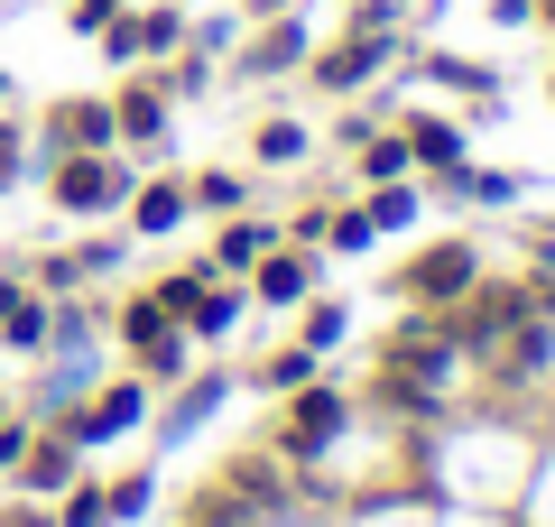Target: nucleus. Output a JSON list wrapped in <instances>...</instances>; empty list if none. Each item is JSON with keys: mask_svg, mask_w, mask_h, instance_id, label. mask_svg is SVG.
<instances>
[{"mask_svg": "<svg viewBox=\"0 0 555 527\" xmlns=\"http://www.w3.org/2000/svg\"><path fill=\"white\" fill-rule=\"evenodd\" d=\"M259 259H269V232H259V222H222L214 269H259Z\"/></svg>", "mask_w": 555, "mask_h": 527, "instance_id": "obj_15", "label": "nucleus"}, {"mask_svg": "<svg viewBox=\"0 0 555 527\" xmlns=\"http://www.w3.org/2000/svg\"><path fill=\"white\" fill-rule=\"evenodd\" d=\"M149 490H158V481H149V472H130V481L102 490V500H112V518H139V509H149Z\"/></svg>", "mask_w": 555, "mask_h": 527, "instance_id": "obj_25", "label": "nucleus"}, {"mask_svg": "<svg viewBox=\"0 0 555 527\" xmlns=\"http://www.w3.org/2000/svg\"><path fill=\"white\" fill-rule=\"evenodd\" d=\"M379 56H389V28H352L343 47L315 56V83H324V93H361V83L379 75Z\"/></svg>", "mask_w": 555, "mask_h": 527, "instance_id": "obj_5", "label": "nucleus"}, {"mask_svg": "<svg viewBox=\"0 0 555 527\" xmlns=\"http://www.w3.org/2000/svg\"><path fill=\"white\" fill-rule=\"evenodd\" d=\"M306 380H315V351H306V343H287V351L259 361V389H306Z\"/></svg>", "mask_w": 555, "mask_h": 527, "instance_id": "obj_17", "label": "nucleus"}, {"mask_svg": "<svg viewBox=\"0 0 555 527\" xmlns=\"http://www.w3.org/2000/svg\"><path fill=\"white\" fill-rule=\"evenodd\" d=\"M232 314H241V296L204 287V296H195V314H185V333H232Z\"/></svg>", "mask_w": 555, "mask_h": 527, "instance_id": "obj_21", "label": "nucleus"}, {"mask_svg": "<svg viewBox=\"0 0 555 527\" xmlns=\"http://www.w3.org/2000/svg\"><path fill=\"white\" fill-rule=\"evenodd\" d=\"M343 416H352V408H343V389L306 380V389L287 398V416H278V453H287V463H315V453L343 435Z\"/></svg>", "mask_w": 555, "mask_h": 527, "instance_id": "obj_1", "label": "nucleus"}, {"mask_svg": "<svg viewBox=\"0 0 555 527\" xmlns=\"http://www.w3.org/2000/svg\"><path fill=\"white\" fill-rule=\"evenodd\" d=\"M214 398H222V380H204V389H185V398H177V416H167L158 435H185V426H204V416H214Z\"/></svg>", "mask_w": 555, "mask_h": 527, "instance_id": "obj_23", "label": "nucleus"}, {"mask_svg": "<svg viewBox=\"0 0 555 527\" xmlns=\"http://www.w3.org/2000/svg\"><path fill=\"white\" fill-rule=\"evenodd\" d=\"M112 120H120V139H158L167 130V93L158 83H130V93L112 102Z\"/></svg>", "mask_w": 555, "mask_h": 527, "instance_id": "obj_12", "label": "nucleus"}, {"mask_svg": "<svg viewBox=\"0 0 555 527\" xmlns=\"http://www.w3.org/2000/svg\"><path fill=\"white\" fill-rule=\"evenodd\" d=\"M0 333H10L20 351H38V343H47V306L20 287V278H0Z\"/></svg>", "mask_w": 555, "mask_h": 527, "instance_id": "obj_11", "label": "nucleus"}, {"mask_svg": "<svg viewBox=\"0 0 555 527\" xmlns=\"http://www.w3.org/2000/svg\"><path fill=\"white\" fill-rule=\"evenodd\" d=\"M0 527H56V518H47V509H10Z\"/></svg>", "mask_w": 555, "mask_h": 527, "instance_id": "obj_29", "label": "nucleus"}, {"mask_svg": "<svg viewBox=\"0 0 555 527\" xmlns=\"http://www.w3.org/2000/svg\"><path fill=\"white\" fill-rule=\"evenodd\" d=\"M250 287H259V306H306V287H315V259H297V250H269Z\"/></svg>", "mask_w": 555, "mask_h": 527, "instance_id": "obj_9", "label": "nucleus"}, {"mask_svg": "<svg viewBox=\"0 0 555 527\" xmlns=\"http://www.w3.org/2000/svg\"><path fill=\"white\" fill-rule=\"evenodd\" d=\"M324 343H343V306H315V314H306V351H324Z\"/></svg>", "mask_w": 555, "mask_h": 527, "instance_id": "obj_26", "label": "nucleus"}, {"mask_svg": "<svg viewBox=\"0 0 555 527\" xmlns=\"http://www.w3.org/2000/svg\"><path fill=\"white\" fill-rule=\"evenodd\" d=\"M185 214H195V204H185V185H167V176L130 195V232H149V241H158V232H177Z\"/></svg>", "mask_w": 555, "mask_h": 527, "instance_id": "obj_10", "label": "nucleus"}, {"mask_svg": "<svg viewBox=\"0 0 555 527\" xmlns=\"http://www.w3.org/2000/svg\"><path fill=\"white\" fill-rule=\"evenodd\" d=\"M185 204H204V214H232V204H250V185H241L232 167H214V176H195V185H185Z\"/></svg>", "mask_w": 555, "mask_h": 527, "instance_id": "obj_18", "label": "nucleus"}, {"mask_svg": "<svg viewBox=\"0 0 555 527\" xmlns=\"http://www.w3.org/2000/svg\"><path fill=\"white\" fill-rule=\"evenodd\" d=\"M259 157H269V167H297V157H306V130H297V120H269V130H259Z\"/></svg>", "mask_w": 555, "mask_h": 527, "instance_id": "obj_22", "label": "nucleus"}, {"mask_svg": "<svg viewBox=\"0 0 555 527\" xmlns=\"http://www.w3.org/2000/svg\"><path fill=\"white\" fill-rule=\"evenodd\" d=\"M47 130H56L65 149H112L120 120H112V102H56V112H47Z\"/></svg>", "mask_w": 555, "mask_h": 527, "instance_id": "obj_7", "label": "nucleus"}, {"mask_svg": "<svg viewBox=\"0 0 555 527\" xmlns=\"http://www.w3.org/2000/svg\"><path fill=\"white\" fill-rule=\"evenodd\" d=\"M56 500H65V509H56V527H112V500H102L93 481H65Z\"/></svg>", "mask_w": 555, "mask_h": 527, "instance_id": "obj_16", "label": "nucleus"}, {"mask_svg": "<svg viewBox=\"0 0 555 527\" xmlns=\"http://www.w3.org/2000/svg\"><path fill=\"white\" fill-rule=\"evenodd\" d=\"M139 408H149V389H139V380H120V389H102L65 435H75V445H112V435H130V426H139Z\"/></svg>", "mask_w": 555, "mask_h": 527, "instance_id": "obj_6", "label": "nucleus"}, {"mask_svg": "<svg viewBox=\"0 0 555 527\" xmlns=\"http://www.w3.org/2000/svg\"><path fill=\"white\" fill-rule=\"evenodd\" d=\"M297 56H306V28H269V38H259L250 56H241V75H287Z\"/></svg>", "mask_w": 555, "mask_h": 527, "instance_id": "obj_14", "label": "nucleus"}, {"mask_svg": "<svg viewBox=\"0 0 555 527\" xmlns=\"http://www.w3.org/2000/svg\"><path fill=\"white\" fill-rule=\"evenodd\" d=\"M120 195H130V176H120L102 149H65V167H56V204L65 214H102V204H120Z\"/></svg>", "mask_w": 555, "mask_h": 527, "instance_id": "obj_3", "label": "nucleus"}, {"mask_svg": "<svg viewBox=\"0 0 555 527\" xmlns=\"http://www.w3.org/2000/svg\"><path fill=\"white\" fill-rule=\"evenodd\" d=\"M65 28H75V38L83 28H112V0H65Z\"/></svg>", "mask_w": 555, "mask_h": 527, "instance_id": "obj_27", "label": "nucleus"}, {"mask_svg": "<svg viewBox=\"0 0 555 527\" xmlns=\"http://www.w3.org/2000/svg\"><path fill=\"white\" fill-rule=\"evenodd\" d=\"M0 426H10V416H0Z\"/></svg>", "mask_w": 555, "mask_h": 527, "instance_id": "obj_31", "label": "nucleus"}, {"mask_svg": "<svg viewBox=\"0 0 555 527\" xmlns=\"http://www.w3.org/2000/svg\"><path fill=\"white\" fill-rule=\"evenodd\" d=\"M0 93H10V75H0Z\"/></svg>", "mask_w": 555, "mask_h": 527, "instance_id": "obj_30", "label": "nucleus"}, {"mask_svg": "<svg viewBox=\"0 0 555 527\" xmlns=\"http://www.w3.org/2000/svg\"><path fill=\"white\" fill-rule=\"evenodd\" d=\"M361 214H371V232H408V222H416V195H408V185H371Z\"/></svg>", "mask_w": 555, "mask_h": 527, "instance_id": "obj_19", "label": "nucleus"}, {"mask_svg": "<svg viewBox=\"0 0 555 527\" xmlns=\"http://www.w3.org/2000/svg\"><path fill=\"white\" fill-rule=\"evenodd\" d=\"M463 287H473V250H463V241L416 250V259H408V278H398V296H416V306H454Z\"/></svg>", "mask_w": 555, "mask_h": 527, "instance_id": "obj_4", "label": "nucleus"}, {"mask_svg": "<svg viewBox=\"0 0 555 527\" xmlns=\"http://www.w3.org/2000/svg\"><path fill=\"white\" fill-rule=\"evenodd\" d=\"M408 157H426V167H463V130H454V120H408Z\"/></svg>", "mask_w": 555, "mask_h": 527, "instance_id": "obj_13", "label": "nucleus"}, {"mask_svg": "<svg viewBox=\"0 0 555 527\" xmlns=\"http://www.w3.org/2000/svg\"><path fill=\"white\" fill-rule=\"evenodd\" d=\"M426 75L454 83V93H491V75H481V65H463V56H426Z\"/></svg>", "mask_w": 555, "mask_h": 527, "instance_id": "obj_24", "label": "nucleus"}, {"mask_svg": "<svg viewBox=\"0 0 555 527\" xmlns=\"http://www.w3.org/2000/svg\"><path fill=\"white\" fill-rule=\"evenodd\" d=\"M120 333H130V351H139V371H149V380H177L185 371V333H177V314H167L158 296H130V306H120Z\"/></svg>", "mask_w": 555, "mask_h": 527, "instance_id": "obj_2", "label": "nucleus"}, {"mask_svg": "<svg viewBox=\"0 0 555 527\" xmlns=\"http://www.w3.org/2000/svg\"><path fill=\"white\" fill-rule=\"evenodd\" d=\"M10 176H20V130L0 120V195H10Z\"/></svg>", "mask_w": 555, "mask_h": 527, "instance_id": "obj_28", "label": "nucleus"}, {"mask_svg": "<svg viewBox=\"0 0 555 527\" xmlns=\"http://www.w3.org/2000/svg\"><path fill=\"white\" fill-rule=\"evenodd\" d=\"M10 472H20L28 490H65V481H75V435H38V445H20Z\"/></svg>", "mask_w": 555, "mask_h": 527, "instance_id": "obj_8", "label": "nucleus"}, {"mask_svg": "<svg viewBox=\"0 0 555 527\" xmlns=\"http://www.w3.org/2000/svg\"><path fill=\"white\" fill-rule=\"evenodd\" d=\"M361 176L371 185H398L408 176V139H361Z\"/></svg>", "mask_w": 555, "mask_h": 527, "instance_id": "obj_20", "label": "nucleus"}]
</instances>
